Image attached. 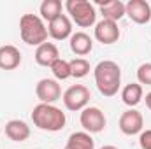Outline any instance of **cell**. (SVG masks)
<instances>
[{"label":"cell","mask_w":151,"mask_h":149,"mask_svg":"<svg viewBox=\"0 0 151 149\" xmlns=\"http://www.w3.org/2000/svg\"><path fill=\"white\" fill-rule=\"evenodd\" d=\"M93 75H95V84L104 97H114L118 93L121 86V69L116 62L111 60L100 62L95 67Z\"/></svg>","instance_id":"6da1fadb"},{"label":"cell","mask_w":151,"mask_h":149,"mask_svg":"<svg viewBox=\"0 0 151 149\" xmlns=\"http://www.w3.org/2000/svg\"><path fill=\"white\" fill-rule=\"evenodd\" d=\"M32 121L39 130L44 132H60L65 128L67 117L62 109L51 105V104H39L32 111Z\"/></svg>","instance_id":"7a4b0ae2"},{"label":"cell","mask_w":151,"mask_h":149,"mask_svg":"<svg viewBox=\"0 0 151 149\" xmlns=\"http://www.w3.org/2000/svg\"><path fill=\"white\" fill-rule=\"evenodd\" d=\"M19 35L28 46H40L47 40V28L37 14H23L19 19Z\"/></svg>","instance_id":"3957f363"},{"label":"cell","mask_w":151,"mask_h":149,"mask_svg":"<svg viewBox=\"0 0 151 149\" xmlns=\"http://www.w3.org/2000/svg\"><path fill=\"white\" fill-rule=\"evenodd\" d=\"M65 9H67V12L70 14L72 21L77 27L88 28V27L95 25L97 11H95V5L90 4L88 0H67Z\"/></svg>","instance_id":"277c9868"},{"label":"cell","mask_w":151,"mask_h":149,"mask_svg":"<svg viewBox=\"0 0 151 149\" xmlns=\"http://www.w3.org/2000/svg\"><path fill=\"white\" fill-rule=\"evenodd\" d=\"M91 98L90 90L84 84H74L70 88H67V91L63 93V104L69 111H83L86 109L88 102Z\"/></svg>","instance_id":"5b68a950"},{"label":"cell","mask_w":151,"mask_h":149,"mask_svg":"<svg viewBox=\"0 0 151 149\" xmlns=\"http://www.w3.org/2000/svg\"><path fill=\"white\" fill-rule=\"evenodd\" d=\"M79 121H81V126L84 128V132H88L90 135L102 132L106 128V123H107L104 112L99 107H86V109H83Z\"/></svg>","instance_id":"8992f818"},{"label":"cell","mask_w":151,"mask_h":149,"mask_svg":"<svg viewBox=\"0 0 151 149\" xmlns=\"http://www.w3.org/2000/svg\"><path fill=\"white\" fill-rule=\"evenodd\" d=\"M35 95L40 104H55L62 98V86L56 79H40L35 86Z\"/></svg>","instance_id":"52a82bcc"},{"label":"cell","mask_w":151,"mask_h":149,"mask_svg":"<svg viewBox=\"0 0 151 149\" xmlns=\"http://www.w3.org/2000/svg\"><path fill=\"white\" fill-rule=\"evenodd\" d=\"M125 12L137 25H146L151 21V5L146 0H128L125 4Z\"/></svg>","instance_id":"ba28073f"},{"label":"cell","mask_w":151,"mask_h":149,"mask_svg":"<svg viewBox=\"0 0 151 149\" xmlns=\"http://www.w3.org/2000/svg\"><path fill=\"white\" fill-rule=\"evenodd\" d=\"M142 126H144V117L135 109H128L119 116V130L125 135H137L142 132Z\"/></svg>","instance_id":"9c48e42d"},{"label":"cell","mask_w":151,"mask_h":149,"mask_svg":"<svg viewBox=\"0 0 151 149\" xmlns=\"http://www.w3.org/2000/svg\"><path fill=\"white\" fill-rule=\"evenodd\" d=\"M95 39L102 44H114L119 39V28L118 23L109 21V19H102L95 25Z\"/></svg>","instance_id":"30bf717a"},{"label":"cell","mask_w":151,"mask_h":149,"mask_svg":"<svg viewBox=\"0 0 151 149\" xmlns=\"http://www.w3.org/2000/svg\"><path fill=\"white\" fill-rule=\"evenodd\" d=\"M47 35H51L55 40L70 39V35H72V23H70L69 16L60 14L56 19H53V21L47 25Z\"/></svg>","instance_id":"8fae6325"},{"label":"cell","mask_w":151,"mask_h":149,"mask_svg":"<svg viewBox=\"0 0 151 149\" xmlns=\"http://www.w3.org/2000/svg\"><path fill=\"white\" fill-rule=\"evenodd\" d=\"M21 63V53L16 46L5 44L0 46V69L2 70H14Z\"/></svg>","instance_id":"7c38bea8"},{"label":"cell","mask_w":151,"mask_h":149,"mask_svg":"<svg viewBox=\"0 0 151 149\" xmlns=\"http://www.w3.org/2000/svg\"><path fill=\"white\" fill-rule=\"evenodd\" d=\"M58 58H60V53L53 42H44L35 49V62L40 67H51L53 62H56Z\"/></svg>","instance_id":"4fadbf2b"},{"label":"cell","mask_w":151,"mask_h":149,"mask_svg":"<svg viewBox=\"0 0 151 149\" xmlns=\"http://www.w3.org/2000/svg\"><path fill=\"white\" fill-rule=\"evenodd\" d=\"M100 7V14L104 16V19H109L118 23L127 12H125V4L121 0H107V2H99Z\"/></svg>","instance_id":"5bb4252c"},{"label":"cell","mask_w":151,"mask_h":149,"mask_svg":"<svg viewBox=\"0 0 151 149\" xmlns=\"http://www.w3.org/2000/svg\"><path fill=\"white\" fill-rule=\"evenodd\" d=\"M5 135L14 142H25L30 137V126L21 119H11L5 125Z\"/></svg>","instance_id":"9a60e30c"},{"label":"cell","mask_w":151,"mask_h":149,"mask_svg":"<svg viewBox=\"0 0 151 149\" xmlns=\"http://www.w3.org/2000/svg\"><path fill=\"white\" fill-rule=\"evenodd\" d=\"M70 49L77 56H86L93 49V40L84 32H76L70 35Z\"/></svg>","instance_id":"2e32d148"},{"label":"cell","mask_w":151,"mask_h":149,"mask_svg":"<svg viewBox=\"0 0 151 149\" xmlns=\"http://www.w3.org/2000/svg\"><path fill=\"white\" fill-rule=\"evenodd\" d=\"M121 100L125 105H128L130 109L139 105L142 100V86L139 82H130L121 90Z\"/></svg>","instance_id":"e0dca14e"},{"label":"cell","mask_w":151,"mask_h":149,"mask_svg":"<svg viewBox=\"0 0 151 149\" xmlns=\"http://www.w3.org/2000/svg\"><path fill=\"white\" fill-rule=\"evenodd\" d=\"M65 149H95V140L88 132H74L67 139Z\"/></svg>","instance_id":"ac0fdd59"},{"label":"cell","mask_w":151,"mask_h":149,"mask_svg":"<svg viewBox=\"0 0 151 149\" xmlns=\"http://www.w3.org/2000/svg\"><path fill=\"white\" fill-rule=\"evenodd\" d=\"M62 9H63V5H62V2L60 0H44L42 4H40V18H42V21H47V23H51L53 19H56L60 14H62Z\"/></svg>","instance_id":"d6986e66"},{"label":"cell","mask_w":151,"mask_h":149,"mask_svg":"<svg viewBox=\"0 0 151 149\" xmlns=\"http://www.w3.org/2000/svg\"><path fill=\"white\" fill-rule=\"evenodd\" d=\"M49 69H51L53 75H55L58 81H65V79L72 77V75H70V63H69L67 60H63V58H58L56 62H53V65H51Z\"/></svg>","instance_id":"ffe728a7"},{"label":"cell","mask_w":151,"mask_h":149,"mask_svg":"<svg viewBox=\"0 0 151 149\" xmlns=\"http://www.w3.org/2000/svg\"><path fill=\"white\" fill-rule=\"evenodd\" d=\"M70 63V75L76 79H81L84 75L90 74V62L84 60V58H74Z\"/></svg>","instance_id":"44dd1931"},{"label":"cell","mask_w":151,"mask_h":149,"mask_svg":"<svg viewBox=\"0 0 151 149\" xmlns=\"http://www.w3.org/2000/svg\"><path fill=\"white\" fill-rule=\"evenodd\" d=\"M137 81L139 84L151 86V63H142L137 69Z\"/></svg>","instance_id":"7402d4cb"},{"label":"cell","mask_w":151,"mask_h":149,"mask_svg":"<svg viewBox=\"0 0 151 149\" xmlns=\"http://www.w3.org/2000/svg\"><path fill=\"white\" fill-rule=\"evenodd\" d=\"M139 144H141V148L142 149H151V130H144V132H141Z\"/></svg>","instance_id":"603a6c76"},{"label":"cell","mask_w":151,"mask_h":149,"mask_svg":"<svg viewBox=\"0 0 151 149\" xmlns=\"http://www.w3.org/2000/svg\"><path fill=\"white\" fill-rule=\"evenodd\" d=\"M146 105H148V109L151 111V91L146 95Z\"/></svg>","instance_id":"cb8c5ba5"},{"label":"cell","mask_w":151,"mask_h":149,"mask_svg":"<svg viewBox=\"0 0 151 149\" xmlns=\"http://www.w3.org/2000/svg\"><path fill=\"white\" fill-rule=\"evenodd\" d=\"M100 149H118V148H114V146H102Z\"/></svg>","instance_id":"d4e9b609"}]
</instances>
